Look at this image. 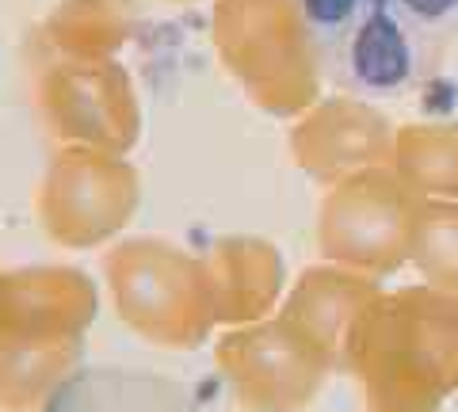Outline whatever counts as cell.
I'll return each mask as SVG.
<instances>
[{"label":"cell","mask_w":458,"mask_h":412,"mask_svg":"<svg viewBox=\"0 0 458 412\" xmlns=\"http://www.w3.org/2000/svg\"><path fill=\"white\" fill-rule=\"evenodd\" d=\"M126 191L131 176L119 161L99 153H65L47 183V210L69 230H99L123 214Z\"/></svg>","instance_id":"obj_4"},{"label":"cell","mask_w":458,"mask_h":412,"mask_svg":"<svg viewBox=\"0 0 458 412\" xmlns=\"http://www.w3.org/2000/svg\"><path fill=\"white\" fill-rule=\"evenodd\" d=\"M42 107L57 134L96 149H123L134 134L131 88L114 65H62L42 80Z\"/></svg>","instance_id":"obj_2"},{"label":"cell","mask_w":458,"mask_h":412,"mask_svg":"<svg viewBox=\"0 0 458 412\" xmlns=\"http://www.w3.org/2000/svg\"><path fill=\"white\" fill-rule=\"evenodd\" d=\"M298 12L313 65L363 99L420 92L458 35V0H298Z\"/></svg>","instance_id":"obj_1"},{"label":"cell","mask_w":458,"mask_h":412,"mask_svg":"<svg viewBox=\"0 0 458 412\" xmlns=\"http://www.w3.org/2000/svg\"><path fill=\"white\" fill-rule=\"evenodd\" d=\"M47 412H203L195 393L180 382L149 371L96 366L69 378Z\"/></svg>","instance_id":"obj_3"},{"label":"cell","mask_w":458,"mask_h":412,"mask_svg":"<svg viewBox=\"0 0 458 412\" xmlns=\"http://www.w3.org/2000/svg\"><path fill=\"white\" fill-rule=\"evenodd\" d=\"M126 31H131V0H69L50 20V38L77 58L111 54Z\"/></svg>","instance_id":"obj_5"}]
</instances>
